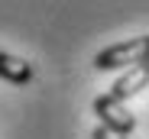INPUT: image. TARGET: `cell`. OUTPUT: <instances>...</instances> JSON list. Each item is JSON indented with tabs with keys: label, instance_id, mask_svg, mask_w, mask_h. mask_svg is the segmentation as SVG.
Segmentation results:
<instances>
[{
	"label": "cell",
	"instance_id": "2",
	"mask_svg": "<svg viewBox=\"0 0 149 139\" xmlns=\"http://www.w3.org/2000/svg\"><path fill=\"white\" fill-rule=\"evenodd\" d=\"M94 113H97V120H101V126L117 133V136H130L136 129V117L123 107V100H117L110 94L94 97Z\"/></svg>",
	"mask_w": 149,
	"mask_h": 139
},
{
	"label": "cell",
	"instance_id": "5",
	"mask_svg": "<svg viewBox=\"0 0 149 139\" xmlns=\"http://www.w3.org/2000/svg\"><path fill=\"white\" fill-rule=\"evenodd\" d=\"M91 139H127V136H117V133H110V129H104V126H97V129L91 133Z\"/></svg>",
	"mask_w": 149,
	"mask_h": 139
},
{
	"label": "cell",
	"instance_id": "3",
	"mask_svg": "<svg viewBox=\"0 0 149 139\" xmlns=\"http://www.w3.org/2000/svg\"><path fill=\"white\" fill-rule=\"evenodd\" d=\"M149 84V62H143V65H136V68H130L123 78H117L113 81V87H110V97H117V100H127V97H133V94H139V91Z\"/></svg>",
	"mask_w": 149,
	"mask_h": 139
},
{
	"label": "cell",
	"instance_id": "1",
	"mask_svg": "<svg viewBox=\"0 0 149 139\" xmlns=\"http://www.w3.org/2000/svg\"><path fill=\"white\" fill-rule=\"evenodd\" d=\"M149 62V36H136V39H127V42H117V45H107L94 55V68L97 71H113V68H136Z\"/></svg>",
	"mask_w": 149,
	"mask_h": 139
},
{
	"label": "cell",
	"instance_id": "4",
	"mask_svg": "<svg viewBox=\"0 0 149 139\" xmlns=\"http://www.w3.org/2000/svg\"><path fill=\"white\" fill-rule=\"evenodd\" d=\"M0 78L10 81V84H29L33 81V65L26 58H16V55L0 49Z\"/></svg>",
	"mask_w": 149,
	"mask_h": 139
}]
</instances>
